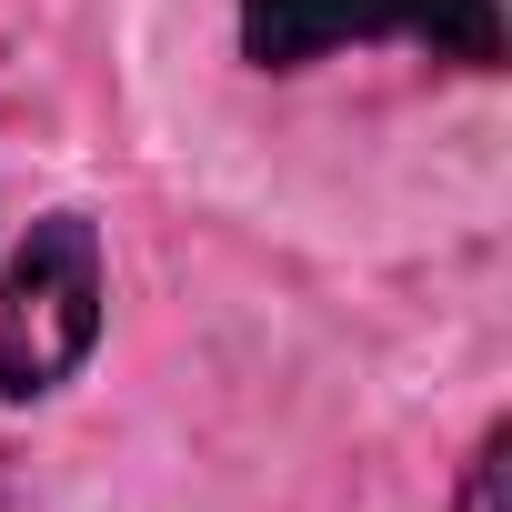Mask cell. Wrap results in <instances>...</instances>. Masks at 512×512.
I'll list each match as a JSON object with an SVG mask.
<instances>
[{
	"label": "cell",
	"instance_id": "cell-1",
	"mask_svg": "<svg viewBox=\"0 0 512 512\" xmlns=\"http://www.w3.org/2000/svg\"><path fill=\"white\" fill-rule=\"evenodd\" d=\"M101 342V231L81 211L31 221V241L0 272V402L61 392Z\"/></svg>",
	"mask_w": 512,
	"mask_h": 512
},
{
	"label": "cell",
	"instance_id": "cell-2",
	"mask_svg": "<svg viewBox=\"0 0 512 512\" xmlns=\"http://www.w3.org/2000/svg\"><path fill=\"white\" fill-rule=\"evenodd\" d=\"M362 41H402V51L492 71L502 11L492 0H241V51L262 71H302V61H332V51H362Z\"/></svg>",
	"mask_w": 512,
	"mask_h": 512
},
{
	"label": "cell",
	"instance_id": "cell-3",
	"mask_svg": "<svg viewBox=\"0 0 512 512\" xmlns=\"http://www.w3.org/2000/svg\"><path fill=\"white\" fill-rule=\"evenodd\" d=\"M452 512H502V432H482V442H472V462H462V492H452Z\"/></svg>",
	"mask_w": 512,
	"mask_h": 512
}]
</instances>
